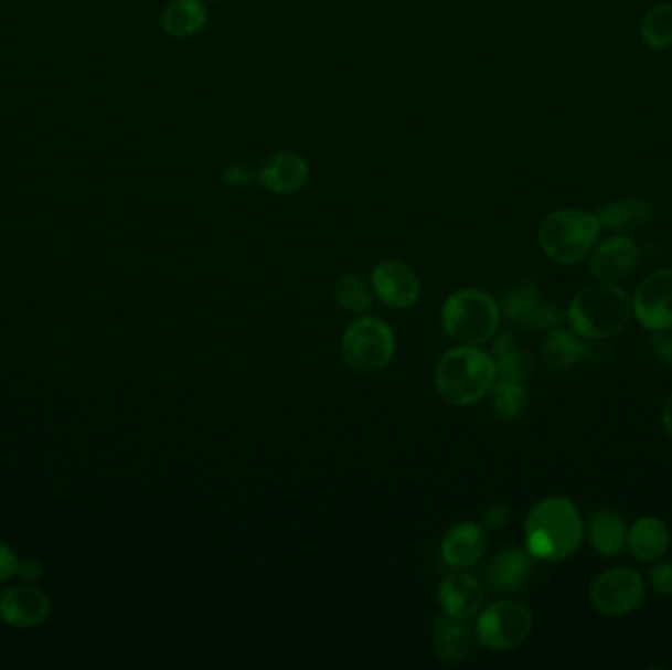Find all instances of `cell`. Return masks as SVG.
I'll return each instance as SVG.
<instances>
[{"mask_svg": "<svg viewBox=\"0 0 672 670\" xmlns=\"http://www.w3.org/2000/svg\"><path fill=\"white\" fill-rule=\"evenodd\" d=\"M584 358V342L578 334L566 329H553L547 339L541 344V360L545 366L553 370H566L573 368L578 360Z\"/></svg>", "mask_w": 672, "mask_h": 670, "instance_id": "cb8c5ba5", "label": "cell"}, {"mask_svg": "<svg viewBox=\"0 0 672 670\" xmlns=\"http://www.w3.org/2000/svg\"><path fill=\"white\" fill-rule=\"evenodd\" d=\"M596 219L600 224L608 226L611 231L628 233V231H639L653 221L654 206L641 198L619 199L608 205L596 209Z\"/></svg>", "mask_w": 672, "mask_h": 670, "instance_id": "ac0fdd59", "label": "cell"}, {"mask_svg": "<svg viewBox=\"0 0 672 670\" xmlns=\"http://www.w3.org/2000/svg\"><path fill=\"white\" fill-rule=\"evenodd\" d=\"M651 352L661 364L672 366V334L666 331L657 332V337L651 340Z\"/></svg>", "mask_w": 672, "mask_h": 670, "instance_id": "f546056e", "label": "cell"}, {"mask_svg": "<svg viewBox=\"0 0 672 670\" xmlns=\"http://www.w3.org/2000/svg\"><path fill=\"white\" fill-rule=\"evenodd\" d=\"M633 313L647 331L672 329V268L659 269L646 277L633 296Z\"/></svg>", "mask_w": 672, "mask_h": 670, "instance_id": "30bf717a", "label": "cell"}, {"mask_svg": "<svg viewBox=\"0 0 672 670\" xmlns=\"http://www.w3.org/2000/svg\"><path fill=\"white\" fill-rule=\"evenodd\" d=\"M209 20L205 0H171L162 10L160 24L168 36L175 40L195 36Z\"/></svg>", "mask_w": 672, "mask_h": 670, "instance_id": "ffe728a7", "label": "cell"}, {"mask_svg": "<svg viewBox=\"0 0 672 670\" xmlns=\"http://www.w3.org/2000/svg\"><path fill=\"white\" fill-rule=\"evenodd\" d=\"M533 556L527 549H505L486 568V586L493 594L518 592L530 582Z\"/></svg>", "mask_w": 672, "mask_h": 670, "instance_id": "5bb4252c", "label": "cell"}, {"mask_svg": "<svg viewBox=\"0 0 672 670\" xmlns=\"http://www.w3.org/2000/svg\"><path fill=\"white\" fill-rule=\"evenodd\" d=\"M372 289L382 304L392 309L412 307L422 294L419 277L402 262H380L372 272Z\"/></svg>", "mask_w": 672, "mask_h": 670, "instance_id": "8fae6325", "label": "cell"}, {"mask_svg": "<svg viewBox=\"0 0 672 670\" xmlns=\"http://www.w3.org/2000/svg\"><path fill=\"white\" fill-rule=\"evenodd\" d=\"M484 591L482 584L467 572H452L440 582L439 602L445 616L468 619L476 616L482 606Z\"/></svg>", "mask_w": 672, "mask_h": 670, "instance_id": "2e32d148", "label": "cell"}, {"mask_svg": "<svg viewBox=\"0 0 672 670\" xmlns=\"http://www.w3.org/2000/svg\"><path fill=\"white\" fill-rule=\"evenodd\" d=\"M639 246L628 234H616L591 252L590 272L598 281L618 284L636 269Z\"/></svg>", "mask_w": 672, "mask_h": 670, "instance_id": "7c38bea8", "label": "cell"}, {"mask_svg": "<svg viewBox=\"0 0 672 670\" xmlns=\"http://www.w3.org/2000/svg\"><path fill=\"white\" fill-rule=\"evenodd\" d=\"M395 334L392 327L376 317H362L350 322L342 337V357L354 372L374 374L392 362Z\"/></svg>", "mask_w": 672, "mask_h": 670, "instance_id": "8992f818", "label": "cell"}, {"mask_svg": "<svg viewBox=\"0 0 672 670\" xmlns=\"http://www.w3.org/2000/svg\"><path fill=\"white\" fill-rule=\"evenodd\" d=\"M671 545V533L661 519L643 518L628 531V546L641 563H654L663 559Z\"/></svg>", "mask_w": 672, "mask_h": 670, "instance_id": "d6986e66", "label": "cell"}, {"mask_svg": "<svg viewBox=\"0 0 672 670\" xmlns=\"http://www.w3.org/2000/svg\"><path fill=\"white\" fill-rule=\"evenodd\" d=\"M309 179V163L301 153L278 152L269 156L258 170V183L276 195H289L303 188Z\"/></svg>", "mask_w": 672, "mask_h": 670, "instance_id": "4fadbf2b", "label": "cell"}, {"mask_svg": "<svg viewBox=\"0 0 672 670\" xmlns=\"http://www.w3.org/2000/svg\"><path fill=\"white\" fill-rule=\"evenodd\" d=\"M495 364L490 354L478 347L460 344L448 350L437 364L435 382L439 394L452 405L467 407L490 394L495 382Z\"/></svg>", "mask_w": 672, "mask_h": 670, "instance_id": "3957f363", "label": "cell"}, {"mask_svg": "<svg viewBox=\"0 0 672 670\" xmlns=\"http://www.w3.org/2000/svg\"><path fill=\"white\" fill-rule=\"evenodd\" d=\"M503 313L513 325L535 331H553L565 321V313L541 296V289L533 281L511 289L503 299Z\"/></svg>", "mask_w": 672, "mask_h": 670, "instance_id": "9c48e42d", "label": "cell"}, {"mask_svg": "<svg viewBox=\"0 0 672 670\" xmlns=\"http://www.w3.org/2000/svg\"><path fill=\"white\" fill-rule=\"evenodd\" d=\"M646 594L643 578L633 568H610L591 582L590 599L594 608L606 616H626L641 604Z\"/></svg>", "mask_w": 672, "mask_h": 670, "instance_id": "ba28073f", "label": "cell"}, {"mask_svg": "<svg viewBox=\"0 0 672 670\" xmlns=\"http://www.w3.org/2000/svg\"><path fill=\"white\" fill-rule=\"evenodd\" d=\"M334 299L350 313H364L372 307V291L366 281L354 274H346L334 284Z\"/></svg>", "mask_w": 672, "mask_h": 670, "instance_id": "4316f807", "label": "cell"}, {"mask_svg": "<svg viewBox=\"0 0 672 670\" xmlns=\"http://www.w3.org/2000/svg\"><path fill=\"white\" fill-rule=\"evenodd\" d=\"M206 2H218V0H206Z\"/></svg>", "mask_w": 672, "mask_h": 670, "instance_id": "d590c367", "label": "cell"}, {"mask_svg": "<svg viewBox=\"0 0 672 670\" xmlns=\"http://www.w3.org/2000/svg\"><path fill=\"white\" fill-rule=\"evenodd\" d=\"M50 614V599L42 592L17 586L2 594L0 617L12 627L40 626Z\"/></svg>", "mask_w": 672, "mask_h": 670, "instance_id": "e0dca14e", "label": "cell"}, {"mask_svg": "<svg viewBox=\"0 0 672 670\" xmlns=\"http://www.w3.org/2000/svg\"><path fill=\"white\" fill-rule=\"evenodd\" d=\"M649 582L657 594L672 596V563L657 564L649 574Z\"/></svg>", "mask_w": 672, "mask_h": 670, "instance_id": "f1b7e54d", "label": "cell"}, {"mask_svg": "<svg viewBox=\"0 0 672 670\" xmlns=\"http://www.w3.org/2000/svg\"><path fill=\"white\" fill-rule=\"evenodd\" d=\"M258 179V173L244 166V163H234L228 170H224L223 181L226 185H233V188H248L252 181Z\"/></svg>", "mask_w": 672, "mask_h": 670, "instance_id": "83f0119b", "label": "cell"}, {"mask_svg": "<svg viewBox=\"0 0 672 670\" xmlns=\"http://www.w3.org/2000/svg\"><path fill=\"white\" fill-rule=\"evenodd\" d=\"M663 427L664 430H666V435L672 438V394L669 395V400H666V403H664Z\"/></svg>", "mask_w": 672, "mask_h": 670, "instance_id": "e575fe53", "label": "cell"}, {"mask_svg": "<svg viewBox=\"0 0 672 670\" xmlns=\"http://www.w3.org/2000/svg\"><path fill=\"white\" fill-rule=\"evenodd\" d=\"M472 651V634L462 619L455 617H440L435 635V652L440 662L457 664L468 659Z\"/></svg>", "mask_w": 672, "mask_h": 670, "instance_id": "7402d4cb", "label": "cell"}, {"mask_svg": "<svg viewBox=\"0 0 672 670\" xmlns=\"http://www.w3.org/2000/svg\"><path fill=\"white\" fill-rule=\"evenodd\" d=\"M488 536L482 525L474 521L458 523L447 531L440 543V556L452 568H468L484 554Z\"/></svg>", "mask_w": 672, "mask_h": 670, "instance_id": "9a60e30c", "label": "cell"}, {"mask_svg": "<svg viewBox=\"0 0 672 670\" xmlns=\"http://www.w3.org/2000/svg\"><path fill=\"white\" fill-rule=\"evenodd\" d=\"M633 305L626 289L598 281L584 287L570 301L568 322L583 339H610L628 327Z\"/></svg>", "mask_w": 672, "mask_h": 670, "instance_id": "7a4b0ae2", "label": "cell"}, {"mask_svg": "<svg viewBox=\"0 0 672 670\" xmlns=\"http://www.w3.org/2000/svg\"><path fill=\"white\" fill-rule=\"evenodd\" d=\"M442 329L458 344L478 347L492 339L500 327V307L482 289H458L440 311Z\"/></svg>", "mask_w": 672, "mask_h": 670, "instance_id": "5b68a950", "label": "cell"}, {"mask_svg": "<svg viewBox=\"0 0 672 670\" xmlns=\"http://www.w3.org/2000/svg\"><path fill=\"white\" fill-rule=\"evenodd\" d=\"M641 38L651 50H666L672 45V7L657 4L641 22Z\"/></svg>", "mask_w": 672, "mask_h": 670, "instance_id": "484cf974", "label": "cell"}, {"mask_svg": "<svg viewBox=\"0 0 672 670\" xmlns=\"http://www.w3.org/2000/svg\"><path fill=\"white\" fill-rule=\"evenodd\" d=\"M490 394H492L493 413L503 421L518 419L521 413L525 412L530 400L521 382H511L503 377L500 382H493Z\"/></svg>", "mask_w": 672, "mask_h": 670, "instance_id": "d4e9b609", "label": "cell"}, {"mask_svg": "<svg viewBox=\"0 0 672 670\" xmlns=\"http://www.w3.org/2000/svg\"><path fill=\"white\" fill-rule=\"evenodd\" d=\"M610 357V349L601 342V339H590V342H584V358L600 362V360H608Z\"/></svg>", "mask_w": 672, "mask_h": 670, "instance_id": "d6a6232c", "label": "cell"}, {"mask_svg": "<svg viewBox=\"0 0 672 670\" xmlns=\"http://www.w3.org/2000/svg\"><path fill=\"white\" fill-rule=\"evenodd\" d=\"M510 521V510L503 503H495L492 508H488L484 513V525L488 529H502Z\"/></svg>", "mask_w": 672, "mask_h": 670, "instance_id": "1f68e13d", "label": "cell"}, {"mask_svg": "<svg viewBox=\"0 0 672 670\" xmlns=\"http://www.w3.org/2000/svg\"><path fill=\"white\" fill-rule=\"evenodd\" d=\"M19 563L14 551L0 543V582L9 581L10 576H14L19 572Z\"/></svg>", "mask_w": 672, "mask_h": 670, "instance_id": "4dcf8cb0", "label": "cell"}, {"mask_svg": "<svg viewBox=\"0 0 672 670\" xmlns=\"http://www.w3.org/2000/svg\"><path fill=\"white\" fill-rule=\"evenodd\" d=\"M493 364L498 375L511 382H523L535 370V360L527 350L518 347L513 332H503L493 342Z\"/></svg>", "mask_w": 672, "mask_h": 670, "instance_id": "44dd1931", "label": "cell"}, {"mask_svg": "<svg viewBox=\"0 0 672 670\" xmlns=\"http://www.w3.org/2000/svg\"><path fill=\"white\" fill-rule=\"evenodd\" d=\"M533 629V614L530 608L515 599L493 602L478 616L476 635L478 641L493 649L505 651L523 644Z\"/></svg>", "mask_w": 672, "mask_h": 670, "instance_id": "52a82bcc", "label": "cell"}, {"mask_svg": "<svg viewBox=\"0 0 672 670\" xmlns=\"http://www.w3.org/2000/svg\"><path fill=\"white\" fill-rule=\"evenodd\" d=\"M17 574H20L26 581H38L42 576V564L38 563V561H22V563H19V572Z\"/></svg>", "mask_w": 672, "mask_h": 670, "instance_id": "836d02e7", "label": "cell"}, {"mask_svg": "<svg viewBox=\"0 0 672 670\" xmlns=\"http://www.w3.org/2000/svg\"><path fill=\"white\" fill-rule=\"evenodd\" d=\"M600 221L580 209H558L538 226V244L556 264H578L590 256L600 236Z\"/></svg>", "mask_w": 672, "mask_h": 670, "instance_id": "277c9868", "label": "cell"}, {"mask_svg": "<svg viewBox=\"0 0 672 670\" xmlns=\"http://www.w3.org/2000/svg\"><path fill=\"white\" fill-rule=\"evenodd\" d=\"M590 545L596 553L616 556L628 546V528L616 511H600L588 525Z\"/></svg>", "mask_w": 672, "mask_h": 670, "instance_id": "603a6c76", "label": "cell"}, {"mask_svg": "<svg viewBox=\"0 0 672 670\" xmlns=\"http://www.w3.org/2000/svg\"><path fill=\"white\" fill-rule=\"evenodd\" d=\"M525 549L537 561H565L583 543L584 523L573 501L553 496L538 501L525 519Z\"/></svg>", "mask_w": 672, "mask_h": 670, "instance_id": "6da1fadb", "label": "cell"}]
</instances>
